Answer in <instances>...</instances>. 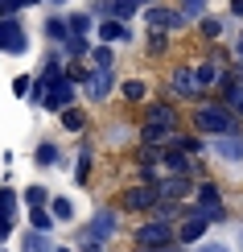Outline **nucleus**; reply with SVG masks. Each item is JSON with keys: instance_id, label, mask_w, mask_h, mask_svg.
Returning <instances> with one entry per match:
<instances>
[{"instance_id": "1", "label": "nucleus", "mask_w": 243, "mask_h": 252, "mask_svg": "<svg viewBox=\"0 0 243 252\" xmlns=\"http://www.w3.org/2000/svg\"><path fill=\"white\" fill-rule=\"evenodd\" d=\"M189 132H198V136H206V141H210V136L243 132V120H235L218 99H202V103L189 108Z\"/></svg>"}, {"instance_id": "2", "label": "nucleus", "mask_w": 243, "mask_h": 252, "mask_svg": "<svg viewBox=\"0 0 243 252\" xmlns=\"http://www.w3.org/2000/svg\"><path fill=\"white\" fill-rule=\"evenodd\" d=\"M177 244L173 236V223H161V219H140L132 227V248H144V252H169Z\"/></svg>"}, {"instance_id": "3", "label": "nucleus", "mask_w": 243, "mask_h": 252, "mask_svg": "<svg viewBox=\"0 0 243 252\" xmlns=\"http://www.w3.org/2000/svg\"><path fill=\"white\" fill-rule=\"evenodd\" d=\"M79 232H82V236H91L95 244L111 248V240L120 236V211H115L111 203H99V207L91 211V219H87V223L79 227Z\"/></svg>"}, {"instance_id": "4", "label": "nucleus", "mask_w": 243, "mask_h": 252, "mask_svg": "<svg viewBox=\"0 0 243 252\" xmlns=\"http://www.w3.org/2000/svg\"><path fill=\"white\" fill-rule=\"evenodd\" d=\"M115 211L120 215H136V219H149V211L157 207V190L153 186H140V182H128L120 194H115Z\"/></svg>"}, {"instance_id": "5", "label": "nucleus", "mask_w": 243, "mask_h": 252, "mask_svg": "<svg viewBox=\"0 0 243 252\" xmlns=\"http://www.w3.org/2000/svg\"><path fill=\"white\" fill-rule=\"evenodd\" d=\"M165 87H169V99H182V103H202L206 95L202 91L194 87V66H189V62H173V66H169V75H165Z\"/></svg>"}, {"instance_id": "6", "label": "nucleus", "mask_w": 243, "mask_h": 252, "mask_svg": "<svg viewBox=\"0 0 243 252\" xmlns=\"http://www.w3.org/2000/svg\"><path fill=\"white\" fill-rule=\"evenodd\" d=\"M115 87H120V75H115V70H91L87 83L79 87V99L95 103V108H103V103L115 95Z\"/></svg>"}, {"instance_id": "7", "label": "nucleus", "mask_w": 243, "mask_h": 252, "mask_svg": "<svg viewBox=\"0 0 243 252\" xmlns=\"http://www.w3.org/2000/svg\"><path fill=\"white\" fill-rule=\"evenodd\" d=\"M140 124H157V128H169V132H182V108L173 99H149L140 108Z\"/></svg>"}, {"instance_id": "8", "label": "nucleus", "mask_w": 243, "mask_h": 252, "mask_svg": "<svg viewBox=\"0 0 243 252\" xmlns=\"http://www.w3.org/2000/svg\"><path fill=\"white\" fill-rule=\"evenodd\" d=\"M0 54H29V33L21 25V17H0Z\"/></svg>"}, {"instance_id": "9", "label": "nucleus", "mask_w": 243, "mask_h": 252, "mask_svg": "<svg viewBox=\"0 0 243 252\" xmlns=\"http://www.w3.org/2000/svg\"><path fill=\"white\" fill-rule=\"evenodd\" d=\"M215 161L223 165H243V132H227V136H210V149Z\"/></svg>"}, {"instance_id": "10", "label": "nucleus", "mask_w": 243, "mask_h": 252, "mask_svg": "<svg viewBox=\"0 0 243 252\" xmlns=\"http://www.w3.org/2000/svg\"><path fill=\"white\" fill-rule=\"evenodd\" d=\"M95 41H99V46H111V50L132 46V41H136V25H120V21H99V25H95Z\"/></svg>"}, {"instance_id": "11", "label": "nucleus", "mask_w": 243, "mask_h": 252, "mask_svg": "<svg viewBox=\"0 0 243 252\" xmlns=\"http://www.w3.org/2000/svg\"><path fill=\"white\" fill-rule=\"evenodd\" d=\"M173 236H177V248H194V244H202V240L210 236V223L202 215H186L182 223L173 227Z\"/></svg>"}, {"instance_id": "12", "label": "nucleus", "mask_w": 243, "mask_h": 252, "mask_svg": "<svg viewBox=\"0 0 243 252\" xmlns=\"http://www.w3.org/2000/svg\"><path fill=\"white\" fill-rule=\"evenodd\" d=\"M157 198H165V203H189V198H194V178L165 174L161 182H157Z\"/></svg>"}, {"instance_id": "13", "label": "nucleus", "mask_w": 243, "mask_h": 252, "mask_svg": "<svg viewBox=\"0 0 243 252\" xmlns=\"http://www.w3.org/2000/svg\"><path fill=\"white\" fill-rule=\"evenodd\" d=\"M79 103V87L75 83H66V79H58V83H50V91H46V112H66V108H75Z\"/></svg>"}, {"instance_id": "14", "label": "nucleus", "mask_w": 243, "mask_h": 252, "mask_svg": "<svg viewBox=\"0 0 243 252\" xmlns=\"http://www.w3.org/2000/svg\"><path fill=\"white\" fill-rule=\"evenodd\" d=\"M120 99L128 103V108H144V103L153 99V91H149V79L144 75H128V79H120Z\"/></svg>"}, {"instance_id": "15", "label": "nucleus", "mask_w": 243, "mask_h": 252, "mask_svg": "<svg viewBox=\"0 0 243 252\" xmlns=\"http://www.w3.org/2000/svg\"><path fill=\"white\" fill-rule=\"evenodd\" d=\"M75 186H91V178H95V141H87L82 136L79 141V157H75Z\"/></svg>"}, {"instance_id": "16", "label": "nucleus", "mask_w": 243, "mask_h": 252, "mask_svg": "<svg viewBox=\"0 0 243 252\" xmlns=\"http://www.w3.org/2000/svg\"><path fill=\"white\" fill-rule=\"evenodd\" d=\"M165 149H182L186 157H194V161H198V157H206L210 141H206V136H198V132H189V128H182V132H173V136H169V145H165Z\"/></svg>"}, {"instance_id": "17", "label": "nucleus", "mask_w": 243, "mask_h": 252, "mask_svg": "<svg viewBox=\"0 0 243 252\" xmlns=\"http://www.w3.org/2000/svg\"><path fill=\"white\" fill-rule=\"evenodd\" d=\"M223 33H227V17H223V13H206V17L194 25V37L202 41V46H218Z\"/></svg>"}, {"instance_id": "18", "label": "nucleus", "mask_w": 243, "mask_h": 252, "mask_svg": "<svg viewBox=\"0 0 243 252\" xmlns=\"http://www.w3.org/2000/svg\"><path fill=\"white\" fill-rule=\"evenodd\" d=\"M189 66H194V87L210 99V91H215V87H218V79H223V66H215V62H206V58L189 62ZM227 70H231V66H227Z\"/></svg>"}, {"instance_id": "19", "label": "nucleus", "mask_w": 243, "mask_h": 252, "mask_svg": "<svg viewBox=\"0 0 243 252\" xmlns=\"http://www.w3.org/2000/svg\"><path fill=\"white\" fill-rule=\"evenodd\" d=\"M58 128L70 132V136H87V128H91V112L82 108V103H75V108H66V112H58Z\"/></svg>"}, {"instance_id": "20", "label": "nucleus", "mask_w": 243, "mask_h": 252, "mask_svg": "<svg viewBox=\"0 0 243 252\" xmlns=\"http://www.w3.org/2000/svg\"><path fill=\"white\" fill-rule=\"evenodd\" d=\"M103 145H111V149H124V145H128V149H132V145H136V128L128 120H111L108 128H103Z\"/></svg>"}, {"instance_id": "21", "label": "nucleus", "mask_w": 243, "mask_h": 252, "mask_svg": "<svg viewBox=\"0 0 243 252\" xmlns=\"http://www.w3.org/2000/svg\"><path fill=\"white\" fill-rule=\"evenodd\" d=\"M41 37L50 41V50H58L62 41L70 37V29H66V13H50L46 21H41Z\"/></svg>"}, {"instance_id": "22", "label": "nucleus", "mask_w": 243, "mask_h": 252, "mask_svg": "<svg viewBox=\"0 0 243 252\" xmlns=\"http://www.w3.org/2000/svg\"><path fill=\"white\" fill-rule=\"evenodd\" d=\"M169 13H173V4H169V0H157V4H149L140 13V21H144V29H161V33H169Z\"/></svg>"}, {"instance_id": "23", "label": "nucleus", "mask_w": 243, "mask_h": 252, "mask_svg": "<svg viewBox=\"0 0 243 252\" xmlns=\"http://www.w3.org/2000/svg\"><path fill=\"white\" fill-rule=\"evenodd\" d=\"M66 29H70V37H91L95 41V21L87 8H70L66 13Z\"/></svg>"}, {"instance_id": "24", "label": "nucleus", "mask_w": 243, "mask_h": 252, "mask_svg": "<svg viewBox=\"0 0 243 252\" xmlns=\"http://www.w3.org/2000/svg\"><path fill=\"white\" fill-rule=\"evenodd\" d=\"M33 165H37V170H54V165H62V145L58 141H37Z\"/></svg>"}, {"instance_id": "25", "label": "nucleus", "mask_w": 243, "mask_h": 252, "mask_svg": "<svg viewBox=\"0 0 243 252\" xmlns=\"http://www.w3.org/2000/svg\"><path fill=\"white\" fill-rule=\"evenodd\" d=\"M50 215H54V223H75L79 211H75V198L70 194H50V207H46Z\"/></svg>"}, {"instance_id": "26", "label": "nucleus", "mask_w": 243, "mask_h": 252, "mask_svg": "<svg viewBox=\"0 0 243 252\" xmlns=\"http://www.w3.org/2000/svg\"><path fill=\"white\" fill-rule=\"evenodd\" d=\"M140 41H144V54H149V58H165L169 50H173V37L161 33V29H144Z\"/></svg>"}, {"instance_id": "27", "label": "nucleus", "mask_w": 243, "mask_h": 252, "mask_svg": "<svg viewBox=\"0 0 243 252\" xmlns=\"http://www.w3.org/2000/svg\"><path fill=\"white\" fill-rule=\"evenodd\" d=\"M91 46H95L91 37H66V41L58 46V54H62V62H87Z\"/></svg>"}, {"instance_id": "28", "label": "nucleus", "mask_w": 243, "mask_h": 252, "mask_svg": "<svg viewBox=\"0 0 243 252\" xmlns=\"http://www.w3.org/2000/svg\"><path fill=\"white\" fill-rule=\"evenodd\" d=\"M58 244H54V236H41V232H21V240H17V252H54Z\"/></svg>"}, {"instance_id": "29", "label": "nucleus", "mask_w": 243, "mask_h": 252, "mask_svg": "<svg viewBox=\"0 0 243 252\" xmlns=\"http://www.w3.org/2000/svg\"><path fill=\"white\" fill-rule=\"evenodd\" d=\"M169 128H157V124H136V145H157V149H165L169 145Z\"/></svg>"}, {"instance_id": "30", "label": "nucleus", "mask_w": 243, "mask_h": 252, "mask_svg": "<svg viewBox=\"0 0 243 252\" xmlns=\"http://www.w3.org/2000/svg\"><path fill=\"white\" fill-rule=\"evenodd\" d=\"M173 8H177V13H182V17L189 21V29H194L198 21H202V17L210 13V0H177Z\"/></svg>"}, {"instance_id": "31", "label": "nucleus", "mask_w": 243, "mask_h": 252, "mask_svg": "<svg viewBox=\"0 0 243 252\" xmlns=\"http://www.w3.org/2000/svg\"><path fill=\"white\" fill-rule=\"evenodd\" d=\"M21 207H50V186H41V182H29L25 190H21Z\"/></svg>"}, {"instance_id": "32", "label": "nucleus", "mask_w": 243, "mask_h": 252, "mask_svg": "<svg viewBox=\"0 0 243 252\" xmlns=\"http://www.w3.org/2000/svg\"><path fill=\"white\" fill-rule=\"evenodd\" d=\"M62 66H66V62H62V54H58V50H46V62H41L37 79H46V83H58V79H62Z\"/></svg>"}, {"instance_id": "33", "label": "nucleus", "mask_w": 243, "mask_h": 252, "mask_svg": "<svg viewBox=\"0 0 243 252\" xmlns=\"http://www.w3.org/2000/svg\"><path fill=\"white\" fill-rule=\"evenodd\" d=\"M54 215L46 211V207H33V211H29V232H41V236H54Z\"/></svg>"}, {"instance_id": "34", "label": "nucleus", "mask_w": 243, "mask_h": 252, "mask_svg": "<svg viewBox=\"0 0 243 252\" xmlns=\"http://www.w3.org/2000/svg\"><path fill=\"white\" fill-rule=\"evenodd\" d=\"M161 153L165 149H157V145H132V165H157L161 170Z\"/></svg>"}, {"instance_id": "35", "label": "nucleus", "mask_w": 243, "mask_h": 252, "mask_svg": "<svg viewBox=\"0 0 243 252\" xmlns=\"http://www.w3.org/2000/svg\"><path fill=\"white\" fill-rule=\"evenodd\" d=\"M17 211H21V190L17 186H0V215L17 219Z\"/></svg>"}, {"instance_id": "36", "label": "nucleus", "mask_w": 243, "mask_h": 252, "mask_svg": "<svg viewBox=\"0 0 243 252\" xmlns=\"http://www.w3.org/2000/svg\"><path fill=\"white\" fill-rule=\"evenodd\" d=\"M136 17H140V8H136L132 0H111V21H120V25H132Z\"/></svg>"}, {"instance_id": "37", "label": "nucleus", "mask_w": 243, "mask_h": 252, "mask_svg": "<svg viewBox=\"0 0 243 252\" xmlns=\"http://www.w3.org/2000/svg\"><path fill=\"white\" fill-rule=\"evenodd\" d=\"M87 75H91L87 62H66V66H62V79L75 83V87H82V83H87Z\"/></svg>"}, {"instance_id": "38", "label": "nucleus", "mask_w": 243, "mask_h": 252, "mask_svg": "<svg viewBox=\"0 0 243 252\" xmlns=\"http://www.w3.org/2000/svg\"><path fill=\"white\" fill-rule=\"evenodd\" d=\"M41 0H0V17H21L25 8H37Z\"/></svg>"}, {"instance_id": "39", "label": "nucleus", "mask_w": 243, "mask_h": 252, "mask_svg": "<svg viewBox=\"0 0 243 252\" xmlns=\"http://www.w3.org/2000/svg\"><path fill=\"white\" fill-rule=\"evenodd\" d=\"M46 91H50V83L33 75V87H29V108H46Z\"/></svg>"}, {"instance_id": "40", "label": "nucleus", "mask_w": 243, "mask_h": 252, "mask_svg": "<svg viewBox=\"0 0 243 252\" xmlns=\"http://www.w3.org/2000/svg\"><path fill=\"white\" fill-rule=\"evenodd\" d=\"M189 252H235V248H231L227 240H202V244H194Z\"/></svg>"}, {"instance_id": "41", "label": "nucleus", "mask_w": 243, "mask_h": 252, "mask_svg": "<svg viewBox=\"0 0 243 252\" xmlns=\"http://www.w3.org/2000/svg\"><path fill=\"white\" fill-rule=\"evenodd\" d=\"M29 87H33V75H17L13 79V95L17 99H29Z\"/></svg>"}, {"instance_id": "42", "label": "nucleus", "mask_w": 243, "mask_h": 252, "mask_svg": "<svg viewBox=\"0 0 243 252\" xmlns=\"http://www.w3.org/2000/svg\"><path fill=\"white\" fill-rule=\"evenodd\" d=\"M186 29H189V21H186V17H182V13H177V8H173V13H169V37L186 33Z\"/></svg>"}, {"instance_id": "43", "label": "nucleus", "mask_w": 243, "mask_h": 252, "mask_svg": "<svg viewBox=\"0 0 243 252\" xmlns=\"http://www.w3.org/2000/svg\"><path fill=\"white\" fill-rule=\"evenodd\" d=\"M231 58H235L239 66H243V29H239V33H235V41H231Z\"/></svg>"}, {"instance_id": "44", "label": "nucleus", "mask_w": 243, "mask_h": 252, "mask_svg": "<svg viewBox=\"0 0 243 252\" xmlns=\"http://www.w3.org/2000/svg\"><path fill=\"white\" fill-rule=\"evenodd\" d=\"M227 17L231 21H243V0H227Z\"/></svg>"}, {"instance_id": "45", "label": "nucleus", "mask_w": 243, "mask_h": 252, "mask_svg": "<svg viewBox=\"0 0 243 252\" xmlns=\"http://www.w3.org/2000/svg\"><path fill=\"white\" fill-rule=\"evenodd\" d=\"M41 4H50L54 13H66V4H70V0H41Z\"/></svg>"}, {"instance_id": "46", "label": "nucleus", "mask_w": 243, "mask_h": 252, "mask_svg": "<svg viewBox=\"0 0 243 252\" xmlns=\"http://www.w3.org/2000/svg\"><path fill=\"white\" fill-rule=\"evenodd\" d=\"M235 252H243V223H235V244H231Z\"/></svg>"}, {"instance_id": "47", "label": "nucleus", "mask_w": 243, "mask_h": 252, "mask_svg": "<svg viewBox=\"0 0 243 252\" xmlns=\"http://www.w3.org/2000/svg\"><path fill=\"white\" fill-rule=\"evenodd\" d=\"M132 4H136V8L144 13V8H149V4H157V0H132Z\"/></svg>"}, {"instance_id": "48", "label": "nucleus", "mask_w": 243, "mask_h": 252, "mask_svg": "<svg viewBox=\"0 0 243 252\" xmlns=\"http://www.w3.org/2000/svg\"><path fill=\"white\" fill-rule=\"evenodd\" d=\"M54 252H75V248H70V244H58V248H54Z\"/></svg>"}, {"instance_id": "49", "label": "nucleus", "mask_w": 243, "mask_h": 252, "mask_svg": "<svg viewBox=\"0 0 243 252\" xmlns=\"http://www.w3.org/2000/svg\"><path fill=\"white\" fill-rule=\"evenodd\" d=\"M128 252H144V248H128Z\"/></svg>"}, {"instance_id": "50", "label": "nucleus", "mask_w": 243, "mask_h": 252, "mask_svg": "<svg viewBox=\"0 0 243 252\" xmlns=\"http://www.w3.org/2000/svg\"><path fill=\"white\" fill-rule=\"evenodd\" d=\"M0 252H4V248H0Z\"/></svg>"}]
</instances>
